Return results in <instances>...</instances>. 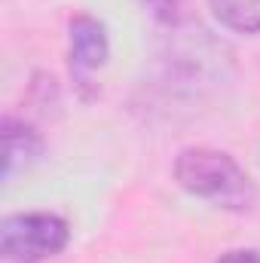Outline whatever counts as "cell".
Segmentation results:
<instances>
[{"label": "cell", "instance_id": "1", "mask_svg": "<svg viewBox=\"0 0 260 263\" xmlns=\"http://www.w3.org/2000/svg\"><path fill=\"white\" fill-rule=\"evenodd\" d=\"M175 178L187 193L208 199L220 208L242 211L257 199L251 175L224 150H211V147L184 150L175 159Z\"/></svg>", "mask_w": 260, "mask_h": 263}, {"label": "cell", "instance_id": "5", "mask_svg": "<svg viewBox=\"0 0 260 263\" xmlns=\"http://www.w3.org/2000/svg\"><path fill=\"white\" fill-rule=\"evenodd\" d=\"M211 12L230 31L260 34V0H211Z\"/></svg>", "mask_w": 260, "mask_h": 263}, {"label": "cell", "instance_id": "6", "mask_svg": "<svg viewBox=\"0 0 260 263\" xmlns=\"http://www.w3.org/2000/svg\"><path fill=\"white\" fill-rule=\"evenodd\" d=\"M220 263H260V254L257 251H251V248H242V251H230V254H224Z\"/></svg>", "mask_w": 260, "mask_h": 263}, {"label": "cell", "instance_id": "3", "mask_svg": "<svg viewBox=\"0 0 260 263\" xmlns=\"http://www.w3.org/2000/svg\"><path fill=\"white\" fill-rule=\"evenodd\" d=\"M107 52H110V43H107L104 25L92 15H77L70 22V65L89 73L107 62Z\"/></svg>", "mask_w": 260, "mask_h": 263}, {"label": "cell", "instance_id": "2", "mask_svg": "<svg viewBox=\"0 0 260 263\" xmlns=\"http://www.w3.org/2000/svg\"><path fill=\"white\" fill-rule=\"evenodd\" d=\"M67 239V220L59 214H12L0 223V254L9 263H40L59 254Z\"/></svg>", "mask_w": 260, "mask_h": 263}, {"label": "cell", "instance_id": "4", "mask_svg": "<svg viewBox=\"0 0 260 263\" xmlns=\"http://www.w3.org/2000/svg\"><path fill=\"white\" fill-rule=\"evenodd\" d=\"M40 153H43V141L31 126L12 117L3 120V178L6 181H12L15 172L28 168Z\"/></svg>", "mask_w": 260, "mask_h": 263}]
</instances>
